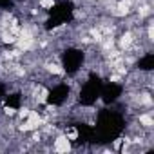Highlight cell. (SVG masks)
<instances>
[{"label": "cell", "mask_w": 154, "mask_h": 154, "mask_svg": "<svg viewBox=\"0 0 154 154\" xmlns=\"http://www.w3.org/2000/svg\"><path fill=\"white\" fill-rule=\"evenodd\" d=\"M94 129V143H111L120 138V134L125 129V120L122 114L103 109L98 112L96 127Z\"/></svg>", "instance_id": "1"}, {"label": "cell", "mask_w": 154, "mask_h": 154, "mask_svg": "<svg viewBox=\"0 0 154 154\" xmlns=\"http://www.w3.org/2000/svg\"><path fill=\"white\" fill-rule=\"evenodd\" d=\"M49 18L45 20V31H53L63 24H69L72 22L74 18V4L71 2V0H60V2H56L49 11Z\"/></svg>", "instance_id": "2"}, {"label": "cell", "mask_w": 154, "mask_h": 154, "mask_svg": "<svg viewBox=\"0 0 154 154\" xmlns=\"http://www.w3.org/2000/svg\"><path fill=\"white\" fill-rule=\"evenodd\" d=\"M102 78L98 74L91 72L89 78L85 82V85L80 89V94H78V103L84 105V107H91L93 103H96V100L100 98V91H102Z\"/></svg>", "instance_id": "3"}, {"label": "cell", "mask_w": 154, "mask_h": 154, "mask_svg": "<svg viewBox=\"0 0 154 154\" xmlns=\"http://www.w3.org/2000/svg\"><path fill=\"white\" fill-rule=\"evenodd\" d=\"M84 53L76 47H67L62 54V67L67 74H74L84 63Z\"/></svg>", "instance_id": "4"}, {"label": "cell", "mask_w": 154, "mask_h": 154, "mask_svg": "<svg viewBox=\"0 0 154 154\" xmlns=\"http://www.w3.org/2000/svg\"><path fill=\"white\" fill-rule=\"evenodd\" d=\"M122 93H123L122 85H118V84H103L102 91H100V98L103 100L105 105H109V103H114L122 96Z\"/></svg>", "instance_id": "5"}, {"label": "cell", "mask_w": 154, "mask_h": 154, "mask_svg": "<svg viewBox=\"0 0 154 154\" xmlns=\"http://www.w3.org/2000/svg\"><path fill=\"white\" fill-rule=\"evenodd\" d=\"M67 96H69V87L65 84H60V85H56L49 91V94L45 98V103L47 105H62L67 100Z\"/></svg>", "instance_id": "6"}, {"label": "cell", "mask_w": 154, "mask_h": 154, "mask_svg": "<svg viewBox=\"0 0 154 154\" xmlns=\"http://www.w3.org/2000/svg\"><path fill=\"white\" fill-rule=\"evenodd\" d=\"M76 132H78V143L80 145H89L94 143V129L87 123H76L74 125Z\"/></svg>", "instance_id": "7"}, {"label": "cell", "mask_w": 154, "mask_h": 154, "mask_svg": "<svg viewBox=\"0 0 154 154\" xmlns=\"http://www.w3.org/2000/svg\"><path fill=\"white\" fill-rule=\"evenodd\" d=\"M136 67L141 69V71H152V69H154V54L149 53V54H145L143 58H140L138 63H136Z\"/></svg>", "instance_id": "8"}, {"label": "cell", "mask_w": 154, "mask_h": 154, "mask_svg": "<svg viewBox=\"0 0 154 154\" xmlns=\"http://www.w3.org/2000/svg\"><path fill=\"white\" fill-rule=\"evenodd\" d=\"M6 107L9 109H20V103H22V96L20 93H13V94H6Z\"/></svg>", "instance_id": "9"}, {"label": "cell", "mask_w": 154, "mask_h": 154, "mask_svg": "<svg viewBox=\"0 0 154 154\" xmlns=\"http://www.w3.org/2000/svg\"><path fill=\"white\" fill-rule=\"evenodd\" d=\"M15 4H13V0H0V8L2 9H11Z\"/></svg>", "instance_id": "10"}, {"label": "cell", "mask_w": 154, "mask_h": 154, "mask_svg": "<svg viewBox=\"0 0 154 154\" xmlns=\"http://www.w3.org/2000/svg\"><path fill=\"white\" fill-rule=\"evenodd\" d=\"M6 96V85L4 84H0V100H2Z\"/></svg>", "instance_id": "11"}]
</instances>
